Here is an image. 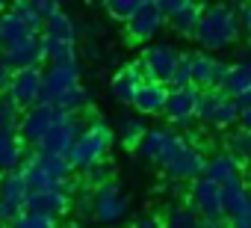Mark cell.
I'll list each match as a JSON object with an SVG mask.
<instances>
[{"label": "cell", "instance_id": "obj_11", "mask_svg": "<svg viewBox=\"0 0 251 228\" xmlns=\"http://www.w3.org/2000/svg\"><path fill=\"white\" fill-rule=\"evenodd\" d=\"M80 128H83L80 116H62V113H59V119L53 122V128L48 131V137L33 151L36 154H45V157H65L68 160V151H71Z\"/></svg>", "mask_w": 251, "mask_h": 228}, {"label": "cell", "instance_id": "obj_33", "mask_svg": "<svg viewBox=\"0 0 251 228\" xmlns=\"http://www.w3.org/2000/svg\"><path fill=\"white\" fill-rule=\"evenodd\" d=\"M89 190H98V187H103L106 181H112V166L103 160V163H98V166H92L89 172H83V178H80Z\"/></svg>", "mask_w": 251, "mask_h": 228}, {"label": "cell", "instance_id": "obj_43", "mask_svg": "<svg viewBox=\"0 0 251 228\" xmlns=\"http://www.w3.org/2000/svg\"><path fill=\"white\" fill-rule=\"evenodd\" d=\"M3 9H6V6H3V3H0V15H3Z\"/></svg>", "mask_w": 251, "mask_h": 228}, {"label": "cell", "instance_id": "obj_27", "mask_svg": "<svg viewBox=\"0 0 251 228\" xmlns=\"http://www.w3.org/2000/svg\"><path fill=\"white\" fill-rule=\"evenodd\" d=\"M198 213L192 210V204L189 201H180V204H172L169 210H166V216L160 219V225L163 228H198Z\"/></svg>", "mask_w": 251, "mask_h": 228}, {"label": "cell", "instance_id": "obj_24", "mask_svg": "<svg viewBox=\"0 0 251 228\" xmlns=\"http://www.w3.org/2000/svg\"><path fill=\"white\" fill-rule=\"evenodd\" d=\"M30 148L21 142L18 134H0V175L6 172H18L27 160Z\"/></svg>", "mask_w": 251, "mask_h": 228}, {"label": "cell", "instance_id": "obj_37", "mask_svg": "<svg viewBox=\"0 0 251 228\" xmlns=\"http://www.w3.org/2000/svg\"><path fill=\"white\" fill-rule=\"evenodd\" d=\"M239 131H245V134H251V104L245 107V110H239Z\"/></svg>", "mask_w": 251, "mask_h": 228}, {"label": "cell", "instance_id": "obj_9", "mask_svg": "<svg viewBox=\"0 0 251 228\" xmlns=\"http://www.w3.org/2000/svg\"><path fill=\"white\" fill-rule=\"evenodd\" d=\"M130 213V199L121 193V187L115 181H106L103 187L92 190V219L100 228H112L118 222H124Z\"/></svg>", "mask_w": 251, "mask_h": 228}, {"label": "cell", "instance_id": "obj_31", "mask_svg": "<svg viewBox=\"0 0 251 228\" xmlns=\"http://www.w3.org/2000/svg\"><path fill=\"white\" fill-rule=\"evenodd\" d=\"M6 228H59V219L53 216H45V213H33V210H24L18 219H12Z\"/></svg>", "mask_w": 251, "mask_h": 228}, {"label": "cell", "instance_id": "obj_22", "mask_svg": "<svg viewBox=\"0 0 251 228\" xmlns=\"http://www.w3.org/2000/svg\"><path fill=\"white\" fill-rule=\"evenodd\" d=\"M166 98H169V86L163 83H154V80H145L133 98L130 107H136V113L145 119V116H157V113L166 110Z\"/></svg>", "mask_w": 251, "mask_h": 228}, {"label": "cell", "instance_id": "obj_26", "mask_svg": "<svg viewBox=\"0 0 251 228\" xmlns=\"http://www.w3.org/2000/svg\"><path fill=\"white\" fill-rule=\"evenodd\" d=\"M219 92H225V95H227V98H233V101H236L239 95L251 92V71H248V65H245V62L227 65V71H225V80H222Z\"/></svg>", "mask_w": 251, "mask_h": 228}, {"label": "cell", "instance_id": "obj_30", "mask_svg": "<svg viewBox=\"0 0 251 228\" xmlns=\"http://www.w3.org/2000/svg\"><path fill=\"white\" fill-rule=\"evenodd\" d=\"M18 125H21V110L9 98H0V134H18Z\"/></svg>", "mask_w": 251, "mask_h": 228}, {"label": "cell", "instance_id": "obj_18", "mask_svg": "<svg viewBox=\"0 0 251 228\" xmlns=\"http://www.w3.org/2000/svg\"><path fill=\"white\" fill-rule=\"evenodd\" d=\"M189 204L198 219H222V187L207 181L204 175L195 178L189 187Z\"/></svg>", "mask_w": 251, "mask_h": 228}, {"label": "cell", "instance_id": "obj_36", "mask_svg": "<svg viewBox=\"0 0 251 228\" xmlns=\"http://www.w3.org/2000/svg\"><path fill=\"white\" fill-rule=\"evenodd\" d=\"M225 225H227V228H251V207H248V210H242L239 216L227 219Z\"/></svg>", "mask_w": 251, "mask_h": 228}, {"label": "cell", "instance_id": "obj_25", "mask_svg": "<svg viewBox=\"0 0 251 228\" xmlns=\"http://www.w3.org/2000/svg\"><path fill=\"white\" fill-rule=\"evenodd\" d=\"M42 36H45V39H53V42L77 45V24H74V18L62 9V12H56L53 18H48V21H45Z\"/></svg>", "mask_w": 251, "mask_h": 228}, {"label": "cell", "instance_id": "obj_41", "mask_svg": "<svg viewBox=\"0 0 251 228\" xmlns=\"http://www.w3.org/2000/svg\"><path fill=\"white\" fill-rule=\"evenodd\" d=\"M68 228H95V225H86V222H71Z\"/></svg>", "mask_w": 251, "mask_h": 228}, {"label": "cell", "instance_id": "obj_21", "mask_svg": "<svg viewBox=\"0 0 251 228\" xmlns=\"http://www.w3.org/2000/svg\"><path fill=\"white\" fill-rule=\"evenodd\" d=\"M142 83H145V74H142L139 62H130V65H124V68L115 71V77L109 80V92L121 104H133V98H136Z\"/></svg>", "mask_w": 251, "mask_h": 228}, {"label": "cell", "instance_id": "obj_4", "mask_svg": "<svg viewBox=\"0 0 251 228\" xmlns=\"http://www.w3.org/2000/svg\"><path fill=\"white\" fill-rule=\"evenodd\" d=\"M112 142H115V131L98 116H95L80 128V134H77V140H74V145H71V151H68V166H71V172H89L92 166H98V163H103L106 160V154H109V148H112Z\"/></svg>", "mask_w": 251, "mask_h": 228}, {"label": "cell", "instance_id": "obj_39", "mask_svg": "<svg viewBox=\"0 0 251 228\" xmlns=\"http://www.w3.org/2000/svg\"><path fill=\"white\" fill-rule=\"evenodd\" d=\"M198 228H227V225H225V219H201Z\"/></svg>", "mask_w": 251, "mask_h": 228}, {"label": "cell", "instance_id": "obj_28", "mask_svg": "<svg viewBox=\"0 0 251 228\" xmlns=\"http://www.w3.org/2000/svg\"><path fill=\"white\" fill-rule=\"evenodd\" d=\"M145 134H148V125H145L142 116H124L118 122V142L124 148H136Z\"/></svg>", "mask_w": 251, "mask_h": 228}, {"label": "cell", "instance_id": "obj_5", "mask_svg": "<svg viewBox=\"0 0 251 228\" xmlns=\"http://www.w3.org/2000/svg\"><path fill=\"white\" fill-rule=\"evenodd\" d=\"M225 71H227L225 59H219L213 54H204V51H192V54L180 57V65H177V74H175L172 86H195L201 92L219 89L222 80H225Z\"/></svg>", "mask_w": 251, "mask_h": 228}, {"label": "cell", "instance_id": "obj_10", "mask_svg": "<svg viewBox=\"0 0 251 228\" xmlns=\"http://www.w3.org/2000/svg\"><path fill=\"white\" fill-rule=\"evenodd\" d=\"M80 181L71 178L59 187H50V190H39V193H30L27 196V210L33 213H45V216H53V219H62L65 213H71V196L77 193Z\"/></svg>", "mask_w": 251, "mask_h": 228}, {"label": "cell", "instance_id": "obj_29", "mask_svg": "<svg viewBox=\"0 0 251 228\" xmlns=\"http://www.w3.org/2000/svg\"><path fill=\"white\" fill-rule=\"evenodd\" d=\"M227 154H233L242 166L251 169V134H245V131L230 134L227 137Z\"/></svg>", "mask_w": 251, "mask_h": 228}, {"label": "cell", "instance_id": "obj_19", "mask_svg": "<svg viewBox=\"0 0 251 228\" xmlns=\"http://www.w3.org/2000/svg\"><path fill=\"white\" fill-rule=\"evenodd\" d=\"M6 65L15 71H27V68H42L45 65V54H42V36H30L24 42H18L15 48L3 51Z\"/></svg>", "mask_w": 251, "mask_h": 228}, {"label": "cell", "instance_id": "obj_17", "mask_svg": "<svg viewBox=\"0 0 251 228\" xmlns=\"http://www.w3.org/2000/svg\"><path fill=\"white\" fill-rule=\"evenodd\" d=\"M160 9H163L166 24L172 27L175 36H180V39H192L195 36L198 18H201V3H189V0H166V3H160Z\"/></svg>", "mask_w": 251, "mask_h": 228}, {"label": "cell", "instance_id": "obj_1", "mask_svg": "<svg viewBox=\"0 0 251 228\" xmlns=\"http://www.w3.org/2000/svg\"><path fill=\"white\" fill-rule=\"evenodd\" d=\"M136 154L148 163H157L172 181H195L204 175L207 163L204 151L198 145H189L172 128H148V134L136 145Z\"/></svg>", "mask_w": 251, "mask_h": 228}, {"label": "cell", "instance_id": "obj_35", "mask_svg": "<svg viewBox=\"0 0 251 228\" xmlns=\"http://www.w3.org/2000/svg\"><path fill=\"white\" fill-rule=\"evenodd\" d=\"M236 15H239L242 33H248V39H251V3H242V6H236Z\"/></svg>", "mask_w": 251, "mask_h": 228}, {"label": "cell", "instance_id": "obj_34", "mask_svg": "<svg viewBox=\"0 0 251 228\" xmlns=\"http://www.w3.org/2000/svg\"><path fill=\"white\" fill-rule=\"evenodd\" d=\"M9 83H12V68L6 65L3 54H0V98H6V89H9Z\"/></svg>", "mask_w": 251, "mask_h": 228}, {"label": "cell", "instance_id": "obj_15", "mask_svg": "<svg viewBox=\"0 0 251 228\" xmlns=\"http://www.w3.org/2000/svg\"><path fill=\"white\" fill-rule=\"evenodd\" d=\"M56 119H59V113H56L53 107H48V104H36L33 110L21 113V125H18L21 142H24L27 148H36V145L48 137V131L53 128Z\"/></svg>", "mask_w": 251, "mask_h": 228}, {"label": "cell", "instance_id": "obj_6", "mask_svg": "<svg viewBox=\"0 0 251 228\" xmlns=\"http://www.w3.org/2000/svg\"><path fill=\"white\" fill-rule=\"evenodd\" d=\"M18 172H21V178H24L30 193L50 190V187H59V184L74 178V172H71L65 157H45V154H36V151L27 154V160H24V166Z\"/></svg>", "mask_w": 251, "mask_h": 228}, {"label": "cell", "instance_id": "obj_13", "mask_svg": "<svg viewBox=\"0 0 251 228\" xmlns=\"http://www.w3.org/2000/svg\"><path fill=\"white\" fill-rule=\"evenodd\" d=\"M27 184L21 172H6L0 175V228H6L12 219H18L27 210Z\"/></svg>", "mask_w": 251, "mask_h": 228}, {"label": "cell", "instance_id": "obj_23", "mask_svg": "<svg viewBox=\"0 0 251 228\" xmlns=\"http://www.w3.org/2000/svg\"><path fill=\"white\" fill-rule=\"evenodd\" d=\"M30 36H36V33L24 24V18H21L12 6H6L3 15H0V54L9 51V48H15L18 42H24V39H30Z\"/></svg>", "mask_w": 251, "mask_h": 228}, {"label": "cell", "instance_id": "obj_32", "mask_svg": "<svg viewBox=\"0 0 251 228\" xmlns=\"http://www.w3.org/2000/svg\"><path fill=\"white\" fill-rule=\"evenodd\" d=\"M103 9H106L109 18L127 24V21L133 18V12L139 9V0H109V3H103Z\"/></svg>", "mask_w": 251, "mask_h": 228}, {"label": "cell", "instance_id": "obj_40", "mask_svg": "<svg viewBox=\"0 0 251 228\" xmlns=\"http://www.w3.org/2000/svg\"><path fill=\"white\" fill-rule=\"evenodd\" d=\"M248 104H251V92H245V95H239V98H236V107H239V110H245Z\"/></svg>", "mask_w": 251, "mask_h": 228}, {"label": "cell", "instance_id": "obj_20", "mask_svg": "<svg viewBox=\"0 0 251 228\" xmlns=\"http://www.w3.org/2000/svg\"><path fill=\"white\" fill-rule=\"evenodd\" d=\"M204 178L213 181V184H219V187H227V184H233V181H245V178H242V163H239L233 154H227V151H219V154L207 157V163H204Z\"/></svg>", "mask_w": 251, "mask_h": 228}, {"label": "cell", "instance_id": "obj_8", "mask_svg": "<svg viewBox=\"0 0 251 228\" xmlns=\"http://www.w3.org/2000/svg\"><path fill=\"white\" fill-rule=\"evenodd\" d=\"M180 57H183V51H177L175 45L157 42V45H148V48L142 51L139 68H142L145 80L172 86V83H175V74H177V65H180Z\"/></svg>", "mask_w": 251, "mask_h": 228}, {"label": "cell", "instance_id": "obj_14", "mask_svg": "<svg viewBox=\"0 0 251 228\" xmlns=\"http://www.w3.org/2000/svg\"><path fill=\"white\" fill-rule=\"evenodd\" d=\"M163 27H166V15H163L160 3H154V0H142L139 9L133 12V18L124 24V30H127L130 42H139V45L154 42V39L160 36Z\"/></svg>", "mask_w": 251, "mask_h": 228}, {"label": "cell", "instance_id": "obj_42", "mask_svg": "<svg viewBox=\"0 0 251 228\" xmlns=\"http://www.w3.org/2000/svg\"><path fill=\"white\" fill-rule=\"evenodd\" d=\"M245 65H248V71H251V57H248V59H245Z\"/></svg>", "mask_w": 251, "mask_h": 228}, {"label": "cell", "instance_id": "obj_2", "mask_svg": "<svg viewBox=\"0 0 251 228\" xmlns=\"http://www.w3.org/2000/svg\"><path fill=\"white\" fill-rule=\"evenodd\" d=\"M42 104L62 116H77L89 107V89L80 80V62H62L42 68Z\"/></svg>", "mask_w": 251, "mask_h": 228}, {"label": "cell", "instance_id": "obj_16", "mask_svg": "<svg viewBox=\"0 0 251 228\" xmlns=\"http://www.w3.org/2000/svg\"><path fill=\"white\" fill-rule=\"evenodd\" d=\"M6 98L21 110H33L36 104H42V68H27V71H15L12 83L6 89Z\"/></svg>", "mask_w": 251, "mask_h": 228}, {"label": "cell", "instance_id": "obj_12", "mask_svg": "<svg viewBox=\"0 0 251 228\" xmlns=\"http://www.w3.org/2000/svg\"><path fill=\"white\" fill-rule=\"evenodd\" d=\"M198 98L201 89L195 86H169V98H166V119L175 128H192V122L198 119Z\"/></svg>", "mask_w": 251, "mask_h": 228}, {"label": "cell", "instance_id": "obj_7", "mask_svg": "<svg viewBox=\"0 0 251 228\" xmlns=\"http://www.w3.org/2000/svg\"><path fill=\"white\" fill-rule=\"evenodd\" d=\"M207 131H227L239 122V107L233 98H227L219 89H207L198 98V119Z\"/></svg>", "mask_w": 251, "mask_h": 228}, {"label": "cell", "instance_id": "obj_38", "mask_svg": "<svg viewBox=\"0 0 251 228\" xmlns=\"http://www.w3.org/2000/svg\"><path fill=\"white\" fill-rule=\"evenodd\" d=\"M133 228H163L157 216H142L139 222H133Z\"/></svg>", "mask_w": 251, "mask_h": 228}, {"label": "cell", "instance_id": "obj_3", "mask_svg": "<svg viewBox=\"0 0 251 228\" xmlns=\"http://www.w3.org/2000/svg\"><path fill=\"white\" fill-rule=\"evenodd\" d=\"M242 36V24H239V15H236V6L233 3H210V6H201V18H198V27H195V42L204 54H219V51H227L239 42Z\"/></svg>", "mask_w": 251, "mask_h": 228}]
</instances>
